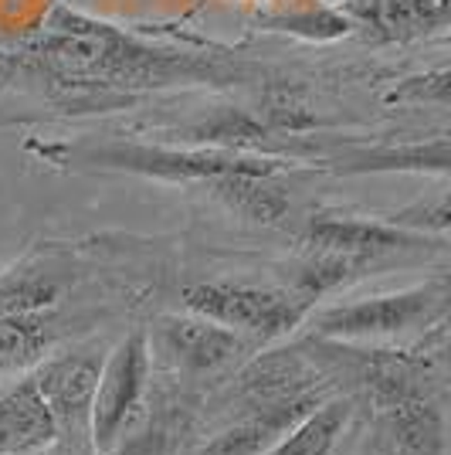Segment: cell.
Masks as SVG:
<instances>
[{"instance_id": "1", "label": "cell", "mask_w": 451, "mask_h": 455, "mask_svg": "<svg viewBox=\"0 0 451 455\" xmlns=\"http://www.w3.org/2000/svg\"><path fill=\"white\" fill-rule=\"evenodd\" d=\"M7 58L18 72L48 82L51 92L61 99L89 102L99 109L123 106L146 89H170L190 82H238L248 76L241 65L180 48H160L65 4H58L48 14L38 38L20 44Z\"/></svg>"}, {"instance_id": "2", "label": "cell", "mask_w": 451, "mask_h": 455, "mask_svg": "<svg viewBox=\"0 0 451 455\" xmlns=\"http://www.w3.org/2000/svg\"><path fill=\"white\" fill-rule=\"evenodd\" d=\"M41 156H58V164H82L95 171H119L170 184H210L225 173H238L258 167L272 156H251V153L214 150V147H150V143H106V147H58Z\"/></svg>"}, {"instance_id": "3", "label": "cell", "mask_w": 451, "mask_h": 455, "mask_svg": "<svg viewBox=\"0 0 451 455\" xmlns=\"http://www.w3.org/2000/svg\"><path fill=\"white\" fill-rule=\"evenodd\" d=\"M445 309H448V283L441 275L414 289L322 309L313 330L326 340H374V337H394L428 323H441Z\"/></svg>"}, {"instance_id": "4", "label": "cell", "mask_w": 451, "mask_h": 455, "mask_svg": "<svg viewBox=\"0 0 451 455\" xmlns=\"http://www.w3.org/2000/svg\"><path fill=\"white\" fill-rule=\"evenodd\" d=\"M184 303L194 316H204L234 333H251L262 340L289 333L309 313V306L289 289H265V285L225 283V279L187 285Z\"/></svg>"}, {"instance_id": "5", "label": "cell", "mask_w": 451, "mask_h": 455, "mask_svg": "<svg viewBox=\"0 0 451 455\" xmlns=\"http://www.w3.org/2000/svg\"><path fill=\"white\" fill-rule=\"evenodd\" d=\"M146 380H150V337L146 330H132L102 361L99 371L92 415H89V438L95 452H113L123 442L126 425L146 395Z\"/></svg>"}, {"instance_id": "6", "label": "cell", "mask_w": 451, "mask_h": 455, "mask_svg": "<svg viewBox=\"0 0 451 455\" xmlns=\"http://www.w3.org/2000/svg\"><path fill=\"white\" fill-rule=\"evenodd\" d=\"M102 357L92 350H68L38 363L31 380L38 384L41 398L58 425V438L78 442L89 435V415H92L95 384H99Z\"/></svg>"}, {"instance_id": "7", "label": "cell", "mask_w": 451, "mask_h": 455, "mask_svg": "<svg viewBox=\"0 0 451 455\" xmlns=\"http://www.w3.org/2000/svg\"><path fill=\"white\" fill-rule=\"evenodd\" d=\"M339 11L370 44H407L448 28L451 0H343Z\"/></svg>"}, {"instance_id": "8", "label": "cell", "mask_w": 451, "mask_h": 455, "mask_svg": "<svg viewBox=\"0 0 451 455\" xmlns=\"http://www.w3.org/2000/svg\"><path fill=\"white\" fill-rule=\"evenodd\" d=\"M302 242L309 251H336V255H353L363 262H374L376 255H387L397 248L424 245V235L404 231L391 225L387 218H346V214H316L302 231Z\"/></svg>"}, {"instance_id": "9", "label": "cell", "mask_w": 451, "mask_h": 455, "mask_svg": "<svg viewBox=\"0 0 451 455\" xmlns=\"http://www.w3.org/2000/svg\"><path fill=\"white\" fill-rule=\"evenodd\" d=\"M160 340L170 361L187 374H207L218 371L241 350V333L227 330L221 323H210L204 316H167L160 323Z\"/></svg>"}, {"instance_id": "10", "label": "cell", "mask_w": 451, "mask_h": 455, "mask_svg": "<svg viewBox=\"0 0 451 455\" xmlns=\"http://www.w3.org/2000/svg\"><path fill=\"white\" fill-rule=\"evenodd\" d=\"M282 164L279 160H265L258 167H248L238 173H225L218 180H210L204 188H210V194L225 204L227 211L241 214L248 221L258 225H282V218L292 208L289 188L279 180Z\"/></svg>"}, {"instance_id": "11", "label": "cell", "mask_w": 451, "mask_h": 455, "mask_svg": "<svg viewBox=\"0 0 451 455\" xmlns=\"http://www.w3.org/2000/svg\"><path fill=\"white\" fill-rule=\"evenodd\" d=\"M376 404L384 411V428L397 455H448L445 415L428 395H421L417 387H404Z\"/></svg>"}, {"instance_id": "12", "label": "cell", "mask_w": 451, "mask_h": 455, "mask_svg": "<svg viewBox=\"0 0 451 455\" xmlns=\"http://www.w3.org/2000/svg\"><path fill=\"white\" fill-rule=\"evenodd\" d=\"M58 442V425L31 378L0 395V455H38Z\"/></svg>"}, {"instance_id": "13", "label": "cell", "mask_w": 451, "mask_h": 455, "mask_svg": "<svg viewBox=\"0 0 451 455\" xmlns=\"http://www.w3.org/2000/svg\"><path fill=\"white\" fill-rule=\"evenodd\" d=\"M316 404H320V398H313V395L296 401H282V404H265L258 415L225 428L214 442H207L197 455H265Z\"/></svg>"}, {"instance_id": "14", "label": "cell", "mask_w": 451, "mask_h": 455, "mask_svg": "<svg viewBox=\"0 0 451 455\" xmlns=\"http://www.w3.org/2000/svg\"><path fill=\"white\" fill-rule=\"evenodd\" d=\"M336 173H448V136H438L434 143H404V147H363L333 160Z\"/></svg>"}, {"instance_id": "15", "label": "cell", "mask_w": 451, "mask_h": 455, "mask_svg": "<svg viewBox=\"0 0 451 455\" xmlns=\"http://www.w3.org/2000/svg\"><path fill=\"white\" fill-rule=\"evenodd\" d=\"M346 421H350V404L329 401L322 408L305 411L265 455H329Z\"/></svg>"}, {"instance_id": "16", "label": "cell", "mask_w": 451, "mask_h": 455, "mask_svg": "<svg viewBox=\"0 0 451 455\" xmlns=\"http://www.w3.org/2000/svg\"><path fill=\"white\" fill-rule=\"evenodd\" d=\"M51 340H55V323L44 313L0 316V378L41 361Z\"/></svg>"}, {"instance_id": "17", "label": "cell", "mask_w": 451, "mask_h": 455, "mask_svg": "<svg viewBox=\"0 0 451 455\" xmlns=\"http://www.w3.org/2000/svg\"><path fill=\"white\" fill-rule=\"evenodd\" d=\"M258 24L268 31H285L309 41H336L350 35V20L343 18L339 7H329V4H299L292 11L279 7L275 14H262Z\"/></svg>"}, {"instance_id": "18", "label": "cell", "mask_w": 451, "mask_h": 455, "mask_svg": "<svg viewBox=\"0 0 451 455\" xmlns=\"http://www.w3.org/2000/svg\"><path fill=\"white\" fill-rule=\"evenodd\" d=\"M360 266H367L363 259L353 255H336V251H309V259L296 268L292 279V296H299L305 306H313L320 296L333 292L339 285H346L360 272Z\"/></svg>"}, {"instance_id": "19", "label": "cell", "mask_w": 451, "mask_h": 455, "mask_svg": "<svg viewBox=\"0 0 451 455\" xmlns=\"http://www.w3.org/2000/svg\"><path fill=\"white\" fill-rule=\"evenodd\" d=\"M187 133L190 140H197L204 147L234 153H245L248 147H262L268 140V130H265L262 119L241 113V109H221V113L204 119V123H194Z\"/></svg>"}, {"instance_id": "20", "label": "cell", "mask_w": 451, "mask_h": 455, "mask_svg": "<svg viewBox=\"0 0 451 455\" xmlns=\"http://www.w3.org/2000/svg\"><path fill=\"white\" fill-rule=\"evenodd\" d=\"M448 92H451V72L448 65H438L424 76H411L404 82H397L394 89L387 92V102H411V106H424V102H434V106H448Z\"/></svg>"}, {"instance_id": "21", "label": "cell", "mask_w": 451, "mask_h": 455, "mask_svg": "<svg viewBox=\"0 0 451 455\" xmlns=\"http://www.w3.org/2000/svg\"><path fill=\"white\" fill-rule=\"evenodd\" d=\"M363 455H397L394 442H391V435H387V428H384V432H380V435H376L374 442L363 449Z\"/></svg>"}]
</instances>
